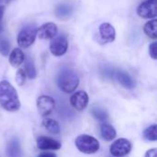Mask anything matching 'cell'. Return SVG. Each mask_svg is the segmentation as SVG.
Instances as JSON below:
<instances>
[{
  "label": "cell",
  "mask_w": 157,
  "mask_h": 157,
  "mask_svg": "<svg viewBox=\"0 0 157 157\" xmlns=\"http://www.w3.org/2000/svg\"><path fill=\"white\" fill-rule=\"evenodd\" d=\"M113 78H116L117 81L127 89H133L135 87V82L133 78L125 71L115 70Z\"/></svg>",
  "instance_id": "12"
},
{
  "label": "cell",
  "mask_w": 157,
  "mask_h": 157,
  "mask_svg": "<svg viewBox=\"0 0 157 157\" xmlns=\"http://www.w3.org/2000/svg\"><path fill=\"white\" fill-rule=\"evenodd\" d=\"M3 31V25H2V23L0 22V33Z\"/></svg>",
  "instance_id": "30"
},
{
  "label": "cell",
  "mask_w": 157,
  "mask_h": 157,
  "mask_svg": "<svg viewBox=\"0 0 157 157\" xmlns=\"http://www.w3.org/2000/svg\"><path fill=\"white\" fill-rule=\"evenodd\" d=\"M37 157H57V155L53 153H49V152H45L42 153L40 155H39Z\"/></svg>",
  "instance_id": "27"
},
{
  "label": "cell",
  "mask_w": 157,
  "mask_h": 157,
  "mask_svg": "<svg viewBox=\"0 0 157 157\" xmlns=\"http://www.w3.org/2000/svg\"><path fill=\"white\" fill-rule=\"evenodd\" d=\"M88 101H89L88 95L86 91H83V90L76 91L70 98L71 106L78 111L84 110L86 108Z\"/></svg>",
  "instance_id": "9"
},
{
  "label": "cell",
  "mask_w": 157,
  "mask_h": 157,
  "mask_svg": "<svg viewBox=\"0 0 157 157\" xmlns=\"http://www.w3.org/2000/svg\"><path fill=\"white\" fill-rule=\"evenodd\" d=\"M149 54L154 60L157 59V42L155 41L149 46Z\"/></svg>",
  "instance_id": "25"
},
{
  "label": "cell",
  "mask_w": 157,
  "mask_h": 157,
  "mask_svg": "<svg viewBox=\"0 0 157 157\" xmlns=\"http://www.w3.org/2000/svg\"><path fill=\"white\" fill-rule=\"evenodd\" d=\"M38 28L35 24H28L17 34V41L21 48H29L31 46L37 37Z\"/></svg>",
  "instance_id": "4"
},
{
  "label": "cell",
  "mask_w": 157,
  "mask_h": 157,
  "mask_svg": "<svg viewBox=\"0 0 157 157\" xmlns=\"http://www.w3.org/2000/svg\"><path fill=\"white\" fill-rule=\"evenodd\" d=\"M57 85L59 88L66 93L74 92L79 85V77L72 69H63L60 72L57 77Z\"/></svg>",
  "instance_id": "2"
},
{
  "label": "cell",
  "mask_w": 157,
  "mask_h": 157,
  "mask_svg": "<svg viewBox=\"0 0 157 157\" xmlns=\"http://www.w3.org/2000/svg\"><path fill=\"white\" fill-rule=\"evenodd\" d=\"M7 157H22V149L17 139H12L6 146Z\"/></svg>",
  "instance_id": "15"
},
{
  "label": "cell",
  "mask_w": 157,
  "mask_h": 157,
  "mask_svg": "<svg viewBox=\"0 0 157 157\" xmlns=\"http://www.w3.org/2000/svg\"><path fill=\"white\" fill-rule=\"evenodd\" d=\"M37 147L40 150L47 151V150H59L62 147V144L59 141L47 137V136H40L37 138Z\"/></svg>",
  "instance_id": "11"
},
{
  "label": "cell",
  "mask_w": 157,
  "mask_h": 157,
  "mask_svg": "<svg viewBox=\"0 0 157 157\" xmlns=\"http://www.w3.org/2000/svg\"><path fill=\"white\" fill-rule=\"evenodd\" d=\"M75 144L76 148L79 150V152L86 154V155L96 154L97 152H98L100 148L99 142L96 138L87 134L79 135L75 139Z\"/></svg>",
  "instance_id": "3"
},
{
  "label": "cell",
  "mask_w": 157,
  "mask_h": 157,
  "mask_svg": "<svg viewBox=\"0 0 157 157\" xmlns=\"http://www.w3.org/2000/svg\"><path fill=\"white\" fill-rule=\"evenodd\" d=\"M156 28L157 20L155 18H154V19H152V20L145 23V25L144 27V31L149 38H151L153 40H155L157 38Z\"/></svg>",
  "instance_id": "19"
},
{
  "label": "cell",
  "mask_w": 157,
  "mask_h": 157,
  "mask_svg": "<svg viewBox=\"0 0 157 157\" xmlns=\"http://www.w3.org/2000/svg\"><path fill=\"white\" fill-rule=\"evenodd\" d=\"M68 49V40L64 36H58L52 40L50 43V51L54 56H63Z\"/></svg>",
  "instance_id": "8"
},
{
  "label": "cell",
  "mask_w": 157,
  "mask_h": 157,
  "mask_svg": "<svg viewBox=\"0 0 157 157\" xmlns=\"http://www.w3.org/2000/svg\"><path fill=\"white\" fill-rule=\"evenodd\" d=\"M74 7L69 4H61L55 8V15L57 17L61 19H67L73 13Z\"/></svg>",
  "instance_id": "17"
},
{
  "label": "cell",
  "mask_w": 157,
  "mask_h": 157,
  "mask_svg": "<svg viewBox=\"0 0 157 157\" xmlns=\"http://www.w3.org/2000/svg\"><path fill=\"white\" fill-rule=\"evenodd\" d=\"M25 62V67H24V72L26 74V76H28L29 79H34L37 76V71L34 66V63L30 57H27L24 60Z\"/></svg>",
  "instance_id": "20"
},
{
  "label": "cell",
  "mask_w": 157,
  "mask_h": 157,
  "mask_svg": "<svg viewBox=\"0 0 157 157\" xmlns=\"http://www.w3.org/2000/svg\"><path fill=\"white\" fill-rule=\"evenodd\" d=\"M55 109V101L50 96H40L37 98V109L40 116L46 117L50 115Z\"/></svg>",
  "instance_id": "6"
},
{
  "label": "cell",
  "mask_w": 157,
  "mask_h": 157,
  "mask_svg": "<svg viewBox=\"0 0 157 157\" xmlns=\"http://www.w3.org/2000/svg\"><path fill=\"white\" fill-rule=\"evenodd\" d=\"M144 157H157V150L156 149H150L145 153Z\"/></svg>",
  "instance_id": "26"
},
{
  "label": "cell",
  "mask_w": 157,
  "mask_h": 157,
  "mask_svg": "<svg viewBox=\"0 0 157 157\" xmlns=\"http://www.w3.org/2000/svg\"><path fill=\"white\" fill-rule=\"evenodd\" d=\"M10 0H0V7H5L6 5H8Z\"/></svg>",
  "instance_id": "28"
},
{
  "label": "cell",
  "mask_w": 157,
  "mask_h": 157,
  "mask_svg": "<svg viewBox=\"0 0 157 157\" xmlns=\"http://www.w3.org/2000/svg\"><path fill=\"white\" fill-rule=\"evenodd\" d=\"M10 52V43L6 38H0V53L6 56Z\"/></svg>",
  "instance_id": "23"
},
{
  "label": "cell",
  "mask_w": 157,
  "mask_h": 157,
  "mask_svg": "<svg viewBox=\"0 0 157 157\" xmlns=\"http://www.w3.org/2000/svg\"><path fill=\"white\" fill-rule=\"evenodd\" d=\"M132 149V143L125 138H121L113 142L109 147L110 155L114 157H122L128 155Z\"/></svg>",
  "instance_id": "5"
},
{
  "label": "cell",
  "mask_w": 157,
  "mask_h": 157,
  "mask_svg": "<svg viewBox=\"0 0 157 157\" xmlns=\"http://www.w3.org/2000/svg\"><path fill=\"white\" fill-rule=\"evenodd\" d=\"M100 136L103 140L107 142H111L116 138L117 132L112 125L108 123H102L100 125Z\"/></svg>",
  "instance_id": "14"
},
{
  "label": "cell",
  "mask_w": 157,
  "mask_h": 157,
  "mask_svg": "<svg viewBox=\"0 0 157 157\" xmlns=\"http://www.w3.org/2000/svg\"><path fill=\"white\" fill-rule=\"evenodd\" d=\"M26 74L23 69H18L16 73V82L18 86H22L26 81Z\"/></svg>",
  "instance_id": "24"
},
{
  "label": "cell",
  "mask_w": 157,
  "mask_h": 157,
  "mask_svg": "<svg viewBox=\"0 0 157 157\" xmlns=\"http://www.w3.org/2000/svg\"><path fill=\"white\" fill-rule=\"evenodd\" d=\"M144 137L150 142H156L157 141V125L153 124L147 127L144 131Z\"/></svg>",
  "instance_id": "21"
},
{
  "label": "cell",
  "mask_w": 157,
  "mask_h": 157,
  "mask_svg": "<svg viewBox=\"0 0 157 157\" xmlns=\"http://www.w3.org/2000/svg\"><path fill=\"white\" fill-rule=\"evenodd\" d=\"M24 60H25L24 52H23L21 51V49H19V48L14 49V50L10 52L9 58H8L9 63H10L13 67H18V66H20V65L24 63Z\"/></svg>",
  "instance_id": "16"
},
{
  "label": "cell",
  "mask_w": 157,
  "mask_h": 157,
  "mask_svg": "<svg viewBox=\"0 0 157 157\" xmlns=\"http://www.w3.org/2000/svg\"><path fill=\"white\" fill-rule=\"evenodd\" d=\"M137 14L143 18H154L157 15V0H145L137 7Z\"/></svg>",
  "instance_id": "7"
},
{
  "label": "cell",
  "mask_w": 157,
  "mask_h": 157,
  "mask_svg": "<svg viewBox=\"0 0 157 157\" xmlns=\"http://www.w3.org/2000/svg\"><path fill=\"white\" fill-rule=\"evenodd\" d=\"M58 32L57 25L52 22H47L38 28L37 36L40 40H52Z\"/></svg>",
  "instance_id": "10"
},
{
  "label": "cell",
  "mask_w": 157,
  "mask_h": 157,
  "mask_svg": "<svg viewBox=\"0 0 157 157\" xmlns=\"http://www.w3.org/2000/svg\"><path fill=\"white\" fill-rule=\"evenodd\" d=\"M0 106L8 112H16L20 109L17 90L6 80L0 82Z\"/></svg>",
  "instance_id": "1"
},
{
  "label": "cell",
  "mask_w": 157,
  "mask_h": 157,
  "mask_svg": "<svg viewBox=\"0 0 157 157\" xmlns=\"http://www.w3.org/2000/svg\"><path fill=\"white\" fill-rule=\"evenodd\" d=\"M99 34L102 38V40L106 43L113 42L116 39V31L114 27L109 23H102L99 28Z\"/></svg>",
  "instance_id": "13"
},
{
  "label": "cell",
  "mask_w": 157,
  "mask_h": 157,
  "mask_svg": "<svg viewBox=\"0 0 157 157\" xmlns=\"http://www.w3.org/2000/svg\"><path fill=\"white\" fill-rule=\"evenodd\" d=\"M42 126L51 133L52 134H59L61 132V128L59 123L50 118H44L42 120Z\"/></svg>",
  "instance_id": "18"
},
{
  "label": "cell",
  "mask_w": 157,
  "mask_h": 157,
  "mask_svg": "<svg viewBox=\"0 0 157 157\" xmlns=\"http://www.w3.org/2000/svg\"><path fill=\"white\" fill-rule=\"evenodd\" d=\"M3 14H4V7H0V20L3 17Z\"/></svg>",
  "instance_id": "29"
},
{
  "label": "cell",
  "mask_w": 157,
  "mask_h": 157,
  "mask_svg": "<svg viewBox=\"0 0 157 157\" xmlns=\"http://www.w3.org/2000/svg\"><path fill=\"white\" fill-rule=\"evenodd\" d=\"M91 114L93 115V117L98 121H105L107 119H108V112L103 109L102 108H99V107H94L92 109H91Z\"/></svg>",
  "instance_id": "22"
}]
</instances>
